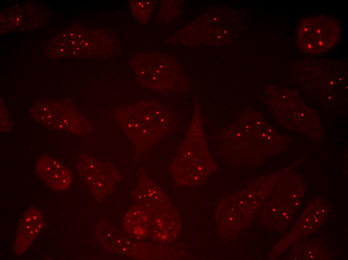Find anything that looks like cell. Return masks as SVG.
I'll return each mask as SVG.
<instances>
[{
    "mask_svg": "<svg viewBox=\"0 0 348 260\" xmlns=\"http://www.w3.org/2000/svg\"><path fill=\"white\" fill-rule=\"evenodd\" d=\"M52 42L58 44V46H54L58 48L56 54L62 56H110L114 54L119 48L118 41L112 32L82 27L66 30Z\"/></svg>",
    "mask_w": 348,
    "mask_h": 260,
    "instance_id": "3",
    "label": "cell"
},
{
    "mask_svg": "<svg viewBox=\"0 0 348 260\" xmlns=\"http://www.w3.org/2000/svg\"><path fill=\"white\" fill-rule=\"evenodd\" d=\"M130 6L134 20L142 24L147 23L156 5L154 0H130Z\"/></svg>",
    "mask_w": 348,
    "mask_h": 260,
    "instance_id": "12",
    "label": "cell"
},
{
    "mask_svg": "<svg viewBox=\"0 0 348 260\" xmlns=\"http://www.w3.org/2000/svg\"><path fill=\"white\" fill-rule=\"evenodd\" d=\"M340 32L339 25L333 20L322 16L306 18L298 28L297 44L306 53L323 54L336 44Z\"/></svg>",
    "mask_w": 348,
    "mask_h": 260,
    "instance_id": "7",
    "label": "cell"
},
{
    "mask_svg": "<svg viewBox=\"0 0 348 260\" xmlns=\"http://www.w3.org/2000/svg\"><path fill=\"white\" fill-rule=\"evenodd\" d=\"M41 212L36 208H30L23 214L17 230L14 244L16 256L22 254L38 235L44 226Z\"/></svg>",
    "mask_w": 348,
    "mask_h": 260,
    "instance_id": "10",
    "label": "cell"
},
{
    "mask_svg": "<svg viewBox=\"0 0 348 260\" xmlns=\"http://www.w3.org/2000/svg\"><path fill=\"white\" fill-rule=\"evenodd\" d=\"M216 170L197 106L184 139L170 164L171 178L177 186L198 187L204 184Z\"/></svg>",
    "mask_w": 348,
    "mask_h": 260,
    "instance_id": "2",
    "label": "cell"
},
{
    "mask_svg": "<svg viewBox=\"0 0 348 260\" xmlns=\"http://www.w3.org/2000/svg\"><path fill=\"white\" fill-rule=\"evenodd\" d=\"M124 226L130 236L144 239L150 234V220L146 209L142 205L130 208L124 218Z\"/></svg>",
    "mask_w": 348,
    "mask_h": 260,
    "instance_id": "11",
    "label": "cell"
},
{
    "mask_svg": "<svg viewBox=\"0 0 348 260\" xmlns=\"http://www.w3.org/2000/svg\"><path fill=\"white\" fill-rule=\"evenodd\" d=\"M31 116L47 128L81 136H90L94 129L90 122L72 106L60 102L41 100L30 108Z\"/></svg>",
    "mask_w": 348,
    "mask_h": 260,
    "instance_id": "6",
    "label": "cell"
},
{
    "mask_svg": "<svg viewBox=\"0 0 348 260\" xmlns=\"http://www.w3.org/2000/svg\"><path fill=\"white\" fill-rule=\"evenodd\" d=\"M35 170L40 178L54 190L66 189L72 182V174L70 169L51 156L39 158Z\"/></svg>",
    "mask_w": 348,
    "mask_h": 260,
    "instance_id": "9",
    "label": "cell"
},
{
    "mask_svg": "<svg viewBox=\"0 0 348 260\" xmlns=\"http://www.w3.org/2000/svg\"><path fill=\"white\" fill-rule=\"evenodd\" d=\"M136 77L144 86L160 92L176 90L183 82L178 66L162 54L138 53L130 61Z\"/></svg>",
    "mask_w": 348,
    "mask_h": 260,
    "instance_id": "5",
    "label": "cell"
},
{
    "mask_svg": "<svg viewBox=\"0 0 348 260\" xmlns=\"http://www.w3.org/2000/svg\"><path fill=\"white\" fill-rule=\"evenodd\" d=\"M138 186L147 194L148 211L152 238L160 243L175 240L180 228L178 213L168 196L145 174H140Z\"/></svg>",
    "mask_w": 348,
    "mask_h": 260,
    "instance_id": "4",
    "label": "cell"
},
{
    "mask_svg": "<svg viewBox=\"0 0 348 260\" xmlns=\"http://www.w3.org/2000/svg\"><path fill=\"white\" fill-rule=\"evenodd\" d=\"M113 116L134 147L136 156L144 154L164 138L176 120L171 110L154 100H140L118 108Z\"/></svg>",
    "mask_w": 348,
    "mask_h": 260,
    "instance_id": "1",
    "label": "cell"
},
{
    "mask_svg": "<svg viewBox=\"0 0 348 260\" xmlns=\"http://www.w3.org/2000/svg\"><path fill=\"white\" fill-rule=\"evenodd\" d=\"M12 130V124L6 114L3 104L0 105V130L2 132H8Z\"/></svg>",
    "mask_w": 348,
    "mask_h": 260,
    "instance_id": "13",
    "label": "cell"
},
{
    "mask_svg": "<svg viewBox=\"0 0 348 260\" xmlns=\"http://www.w3.org/2000/svg\"><path fill=\"white\" fill-rule=\"evenodd\" d=\"M76 168L88 188L98 198L110 194L116 183L122 178L113 164L89 154L79 156Z\"/></svg>",
    "mask_w": 348,
    "mask_h": 260,
    "instance_id": "8",
    "label": "cell"
}]
</instances>
